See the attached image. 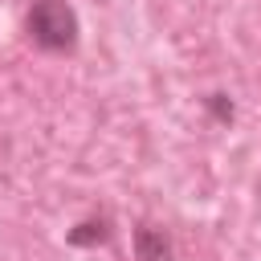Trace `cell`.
I'll return each instance as SVG.
<instances>
[{
	"label": "cell",
	"instance_id": "6da1fadb",
	"mask_svg": "<svg viewBox=\"0 0 261 261\" xmlns=\"http://www.w3.org/2000/svg\"><path fill=\"white\" fill-rule=\"evenodd\" d=\"M24 33L41 53H73L82 41V20L69 0H33L24 12Z\"/></svg>",
	"mask_w": 261,
	"mask_h": 261
},
{
	"label": "cell",
	"instance_id": "7a4b0ae2",
	"mask_svg": "<svg viewBox=\"0 0 261 261\" xmlns=\"http://www.w3.org/2000/svg\"><path fill=\"white\" fill-rule=\"evenodd\" d=\"M114 237V220L106 216V212H90V216H82L69 232H65V245L69 249H98V245H106Z\"/></svg>",
	"mask_w": 261,
	"mask_h": 261
},
{
	"label": "cell",
	"instance_id": "3957f363",
	"mask_svg": "<svg viewBox=\"0 0 261 261\" xmlns=\"http://www.w3.org/2000/svg\"><path fill=\"white\" fill-rule=\"evenodd\" d=\"M135 257L139 261H175V245H171V232L143 220L135 228Z\"/></svg>",
	"mask_w": 261,
	"mask_h": 261
},
{
	"label": "cell",
	"instance_id": "277c9868",
	"mask_svg": "<svg viewBox=\"0 0 261 261\" xmlns=\"http://www.w3.org/2000/svg\"><path fill=\"white\" fill-rule=\"evenodd\" d=\"M204 106H208V114H212L216 122H224V126H228V122L237 118V106H232V98H228L224 90H216V94H208V98H204Z\"/></svg>",
	"mask_w": 261,
	"mask_h": 261
}]
</instances>
